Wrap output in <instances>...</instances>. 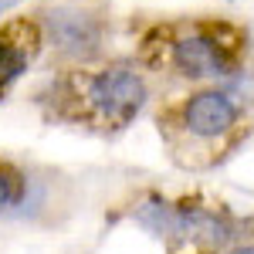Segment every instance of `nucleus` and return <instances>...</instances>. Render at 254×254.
I'll use <instances>...</instances> for the list:
<instances>
[{
  "label": "nucleus",
  "instance_id": "6e6552de",
  "mask_svg": "<svg viewBox=\"0 0 254 254\" xmlns=\"http://www.w3.org/2000/svg\"><path fill=\"white\" fill-rule=\"evenodd\" d=\"M220 254H254V237H234Z\"/></svg>",
  "mask_w": 254,
  "mask_h": 254
},
{
  "label": "nucleus",
  "instance_id": "7ed1b4c3",
  "mask_svg": "<svg viewBox=\"0 0 254 254\" xmlns=\"http://www.w3.org/2000/svg\"><path fill=\"white\" fill-rule=\"evenodd\" d=\"M153 126L173 166L187 173L214 170L251 136L248 102L224 85H187L153 105Z\"/></svg>",
  "mask_w": 254,
  "mask_h": 254
},
{
  "label": "nucleus",
  "instance_id": "423d86ee",
  "mask_svg": "<svg viewBox=\"0 0 254 254\" xmlns=\"http://www.w3.org/2000/svg\"><path fill=\"white\" fill-rule=\"evenodd\" d=\"M44 58V38H41L38 17L31 10H17L0 17V102L27 78Z\"/></svg>",
  "mask_w": 254,
  "mask_h": 254
},
{
  "label": "nucleus",
  "instance_id": "f03ea898",
  "mask_svg": "<svg viewBox=\"0 0 254 254\" xmlns=\"http://www.w3.org/2000/svg\"><path fill=\"white\" fill-rule=\"evenodd\" d=\"M156 102V78L132 55H109L92 64L58 68L34 92L44 122L116 139Z\"/></svg>",
  "mask_w": 254,
  "mask_h": 254
},
{
  "label": "nucleus",
  "instance_id": "39448f33",
  "mask_svg": "<svg viewBox=\"0 0 254 254\" xmlns=\"http://www.w3.org/2000/svg\"><path fill=\"white\" fill-rule=\"evenodd\" d=\"M38 17L41 38H44V58L48 71L92 64L112 55L116 41V14L112 0H41L31 7Z\"/></svg>",
  "mask_w": 254,
  "mask_h": 254
},
{
  "label": "nucleus",
  "instance_id": "20e7f679",
  "mask_svg": "<svg viewBox=\"0 0 254 254\" xmlns=\"http://www.w3.org/2000/svg\"><path fill=\"white\" fill-rule=\"evenodd\" d=\"M129 217L170 254H220L237 237V224L227 207L200 193L166 196L146 190L136 196Z\"/></svg>",
  "mask_w": 254,
  "mask_h": 254
},
{
  "label": "nucleus",
  "instance_id": "f257e3e1",
  "mask_svg": "<svg viewBox=\"0 0 254 254\" xmlns=\"http://www.w3.org/2000/svg\"><path fill=\"white\" fill-rule=\"evenodd\" d=\"M132 58L166 85H224L251 58V31L227 14H153L132 20Z\"/></svg>",
  "mask_w": 254,
  "mask_h": 254
},
{
  "label": "nucleus",
  "instance_id": "0eeeda50",
  "mask_svg": "<svg viewBox=\"0 0 254 254\" xmlns=\"http://www.w3.org/2000/svg\"><path fill=\"white\" fill-rule=\"evenodd\" d=\"M27 200V173L10 156H0V214L17 210Z\"/></svg>",
  "mask_w": 254,
  "mask_h": 254
}]
</instances>
